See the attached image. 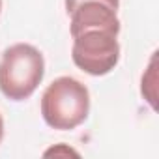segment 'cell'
<instances>
[{
  "label": "cell",
  "mask_w": 159,
  "mask_h": 159,
  "mask_svg": "<svg viewBox=\"0 0 159 159\" xmlns=\"http://www.w3.org/2000/svg\"><path fill=\"white\" fill-rule=\"evenodd\" d=\"M39 109L49 127L71 131L84 124L90 114V92L81 81L64 75L45 88Z\"/></svg>",
  "instance_id": "1"
},
{
  "label": "cell",
  "mask_w": 159,
  "mask_h": 159,
  "mask_svg": "<svg viewBox=\"0 0 159 159\" xmlns=\"http://www.w3.org/2000/svg\"><path fill=\"white\" fill-rule=\"evenodd\" d=\"M45 77V58L30 43H15L0 58V92L11 101L28 99Z\"/></svg>",
  "instance_id": "2"
},
{
  "label": "cell",
  "mask_w": 159,
  "mask_h": 159,
  "mask_svg": "<svg viewBox=\"0 0 159 159\" xmlns=\"http://www.w3.org/2000/svg\"><path fill=\"white\" fill-rule=\"evenodd\" d=\"M71 58L79 69L92 77L111 73L120 62L118 34L109 30H86L73 36Z\"/></svg>",
  "instance_id": "3"
},
{
  "label": "cell",
  "mask_w": 159,
  "mask_h": 159,
  "mask_svg": "<svg viewBox=\"0 0 159 159\" xmlns=\"http://www.w3.org/2000/svg\"><path fill=\"white\" fill-rule=\"evenodd\" d=\"M69 32L71 38L86 30H109L120 34V19L116 10L101 2H84L69 13Z\"/></svg>",
  "instance_id": "4"
},
{
  "label": "cell",
  "mask_w": 159,
  "mask_h": 159,
  "mask_svg": "<svg viewBox=\"0 0 159 159\" xmlns=\"http://www.w3.org/2000/svg\"><path fill=\"white\" fill-rule=\"evenodd\" d=\"M84 2H101V4H107L109 8H112V10H116V11H118V8H120V0H66V11H67V15H69L75 8H79L81 4H84Z\"/></svg>",
  "instance_id": "5"
},
{
  "label": "cell",
  "mask_w": 159,
  "mask_h": 159,
  "mask_svg": "<svg viewBox=\"0 0 159 159\" xmlns=\"http://www.w3.org/2000/svg\"><path fill=\"white\" fill-rule=\"evenodd\" d=\"M43 155H79V152L66 144H58V146H52L51 150H47Z\"/></svg>",
  "instance_id": "6"
},
{
  "label": "cell",
  "mask_w": 159,
  "mask_h": 159,
  "mask_svg": "<svg viewBox=\"0 0 159 159\" xmlns=\"http://www.w3.org/2000/svg\"><path fill=\"white\" fill-rule=\"evenodd\" d=\"M2 139H4V118L0 114V142H2Z\"/></svg>",
  "instance_id": "7"
},
{
  "label": "cell",
  "mask_w": 159,
  "mask_h": 159,
  "mask_svg": "<svg viewBox=\"0 0 159 159\" xmlns=\"http://www.w3.org/2000/svg\"><path fill=\"white\" fill-rule=\"evenodd\" d=\"M0 11H2V0H0Z\"/></svg>",
  "instance_id": "8"
}]
</instances>
